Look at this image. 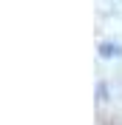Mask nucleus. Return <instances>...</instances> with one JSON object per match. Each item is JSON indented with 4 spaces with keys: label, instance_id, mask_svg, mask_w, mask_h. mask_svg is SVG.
I'll return each instance as SVG.
<instances>
[{
    "label": "nucleus",
    "instance_id": "nucleus-1",
    "mask_svg": "<svg viewBox=\"0 0 122 125\" xmlns=\"http://www.w3.org/2000/svg\"><path fill=\"white\" fill-rule=\"evenodd\" d=\"M99 54H102V57H122V46H114V43H102V46H99Z\"/></svg>",
    "mask_w": 122,
    "mask_h": 125
}]
</instances>
